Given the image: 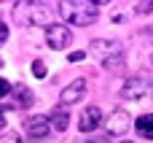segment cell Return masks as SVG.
<instances>
[{
	"instance_id": "603a6c76",
	"label": "cell",
	"mask_w": 153,
	"mask_h": 143,
	"mask_svg": "<svg viewBox=\"0 0 153 143\" xmlns=\"http://www.w3.org/2000/svg\"><path fill=\"white\" fill-rule=\"evenodd\" d=\"M0 68H3V59H0Z\"/></svg>"
},
{
	"instance_id": "9c48e42d",
	"label": "cell",
	"mask_w": 153,
	"mask_h": 143,
	"mask_svg": "<svg viewBox=\"0 0 153 143\" xmlns=\"http://www.w3.org/2000/svg\"><path fill=\"white\" fill-rule=\"evenodd\" d=\"M100 124H102V111H100V105H86L83 114H81V119H78V130H81V132H91V130H97Z\"/></svg>"
},
{
	"instance_id": "4fadbf2b",
	"label": "cell",
	"mask_w": 153,
	"mask_h": 143,
	"mask_svg": "<svg viewBox=\"0 0 153 143\" xmlns=\"http://www.w3.org/2000/svg\"><path fill=\"white\" fill-rule=\"evenodd\" d=\"M13 97H16V103H19L22 108H30V105H32V100H35V97H32V92H30L24 84L13 87Z\"/></svg>"
},
{
	"instance_id": "5bb4252c",
	"label": "cell",
	"mask_w": 153,
	"mask_h": 143,
	"mask_svg": "<svg viewBox=\"0 0 153 143\" xmlns=\"http://www.w3.org/2000/svg\"><path fill=\"white\" fill-rule=\"evenodd\" d=\"M32 76L35 78H46V62L43 59H35L32 62Z\"/></svg>"
},
{
	"instance_id": "ffe728a7",
	"label": "cell",
	"mask_w": 153,
	"mask_h": 143,
	"mask_svg": "<svg viewBox=\"0 0 153 143\" xmlns=\"http://www.w3.org/2000/svg\"><path fill=\"white\" fill-rule=\"evenodd\" d=\"M89 143H110V138H105V135H100V138H89Z\"/></svg>"
},
{
	"instance_id": "52a82bcc",
	"label": "cell",
	"mask_w": 153,
	"mask_h": 143,
	"mask_svg": "<svg viewBox=\"0 0 153 143\" xmlns=\"http://www.w3.org/2000/svg\"><path fill=\"white\" fill-rule=\"evenodd\" d=\"M54 11H59V5L54 8L51 3H30V19H32L35 24H46V30L54 24V22H51Z\"/></svg>"
},
{
	"instance_id": "7a4b0ae2",
	"label": "cell",
	"mask_w": 153,
	"mask_h": 143,
	"mask_svg": "<svg viewBox=\"0 0 153 143\" xmlns=\"http://www.w3.org/2000/svg\"><path fill=\"white\" fill-rule=\"evenodd\" d=\"M46 43H48V49H54V51H65V49L73 43V30H70L67 24H51V27L46 30Z\"/></svg>"
},
{
	"instance_id": "9a60e30c",
	"label": "cell",
	"mask_w": 153,
	"mask_h": 143,
	"mask_svg": "<svg viewBox=\"0 0 153 143\" xmlns=\"http://www.w3.org/2000/svg\"><path fill=\"white\" fill-rule=\"evenodd\" d=\"M0 143H22V138H19V132L8 130V132H3V135H0Z\"/></svg>"
},
{
	"instance_id": "6da1fadb",
	"label": "cell",
	"mask_w": 153,
	"mask_h": 143,
	"mask_svg": "<svg viewBox=\"0 0 153 143\" xmlns=\"http://www.w3.org/2000/svg\"><path fill=\"white\" fill-rule=\"evenodd\" d=\"M100 11H102V3L97 0H62L59 3V14L70 22V24H78V27H86V24H94L100 19Z\"/></svg>"
},
{
	"instance_id": "3957f363",
	"label": "cell",
	"mask_w": 153,
	"mask_h": 143,
	"mask_svg": "<svg viewBox=\"0 0 153 143\" xmlns=\"http://www.w3.org/2000/svg\"><path fill=\"white\" fill-rule=\"evenodd\" d=\"M148 92H151V81L145 76H132V78H126L121 84V97L124 100H140Z\"/></svg>"
},
{
	"instance_id": "44dd1931",
	"label": "cell",
	"mask_w": 153,
	"mask_h": 143,
	"mask_svg": "<svg viewBox=\"0 0 153 143\" xmlns=\"http://www.w3.org/2000/svg\"><path fill=\"white\" fill-rule=\"evenodd\" d=\"M3 124H5V119H3V111H0V130H3Z\"/></svg>"
},
{
	"instance_id": "5b68a950",
	"label": "cell",
	"mask_w": 153,
	"mask_h": 143,
	"mask_svg": "<svg viewBox=\"0 0 153 143\" xmlns=\"http://www.w3.org/2000/svg\"><path fill=\"white\" fill-rule=\"evenodd\" d=\"M24 130H27V135L32 138V141H43V138H48V132H51V122H48V116H27V122H24Z\"/></svg>"
},
{
	"instance_id": "e0dca14e",
	"label": "cell",
	"mask_w": 153,
	"mask_h": 143,
	"mask_svg": "<svg viewBox=\"0 0 153 143\" xmlns=\"http://www.w3.org/2000/svg\"><path fill=\"white\" fill-rule=\"evenodd\" d=\"M11 92H13V87H11L5 78H0V100H3V97H8Z\"/></svg>"
},
{
	"instance_id": "8992f818",
	"label": "cell",
	"mask_w": 153,
	"mask_h": 143,
	"mask_svg": "<svg viewBox=\"0 0 153 143\" xmlns=\"http://www.w3.org/2000/svg\"><path fill=\"white\" fill-rule=\"evenodd\" d=\"M105 127H108V135H126V132H129V127H132V119H129V114H126V111L116 108V111L108 116Z\"/></svg>"
},
{
	"instance_id": "277c9868",
	"label": "cell",
	"mask_w": 153,
	"mask_h": 143,
	"mask_svg": "<svg viewBox=\"0 0 153 143\" xmlns=\"http://www.w3.org/2000/svg\"><path fill=\"white\" fill-rule=\"evenodd\" d=\"M86 97V78H75L73 84H67L65 89H62V95H59V105H75L78 100H83Z\"/></svg>"
},
{
	"instance_id": "ac0fdd59",
	"label": "cell",
	"mask_w": 153,
	"mask_h": 143,
	"mask_svg": "<svg viewBox=\"0 0 153 143\" xmlns=\"http://www.w3.org/2000/svg\"><path fill=\"white\" fill-rule=\"evenodd\" d=\"M5 41H8V27H5V22L0 19V46H3Z\"/></svg>"
},
{
	"instance_id": "2e32d148",
	"label": "cell",
	"mask_w": 153,
	"mask_h": 143,
	"mask_svg": "<svg viewBox=\"0 0 153 143\" xmlns=\"http://www.w3.org/2000/svg\"><path fill=\"white\" fill-rule=\"evenodd\" d=\"M137 14H153V0H145V3H137L134 5Z\"/></svg>"
},
{
	"instance_id": "d6986e66",
	"label": "cell",
	"mask_w": 153,
	"mask_h": 143,
	"mask_svg": "<svg viewBox=\"0 0 153 143\" xmlns=\"http://www.w3.org/2000/svg\"><path fill=\"white\" fill-rule=\"evenodd\" d=\"M83 57H86L83 51H73V54H67V59H70V62H81Z\"/></svg>"
},
{
	"instance_id": "7402d4cb",
	"label": "cell",
	"mask_w": 153,
	"mask_h": 143,
	"mask_svg": "<svg viewBox=\"0 0 153 143\" xmlns=\"http://www.w3.org/2000/svg\"><path fill=\"white\" fill-rule=\"evenodd\" d=\"M121 143H132V141H121Z\"/></svg>"
},
{
	"instance_id": "7c38bea8",
	"label": "cell",
	"mask_w": 153,
	"mask_h": 143,
	"mask_svg": "<svg viewBox=\"0 0 153 143\" xmlns=\"http://www.w3.org/2000/svg\"><path fill=\"white\" fill-rule=\"evenodd\" d=\"M102 68H105L108 73H121V70L126 68V57H124V51H121V54H113V57H108V59H102Z\"/></svg>"
},
{
	"instance_id": "ba28073f",
	"label": "cell",
	"mask_w": 153,
	"mask_h": 143,
	"mask_svg": "<svg viewBox=\"0 0 153 143\" xmlns=\"http://www.w3.org/2000/svg\"><path fill=\"white\" fill-rule=\"evenodd\" d=\"M89 49H91L100 59H108V57H113V54H121V43L113 41V38H94V41L89 43Z\"/></svg>"
},
{
	"instance_id": "30bf717a",
	"label": "cell",
	"mask_w": 153,
	"mask_h": 143,
	"mask_svg": "<svg viewBox=\"0 0 153 143\" xmlns=\"http://www.w3.org/2000/svg\"><path fill=\"white\" fill-rule=\"evenodd\" d=\"M51 119V130H56V132H65L67 127H70V116H67V111H65V105H56L51 114H48Z\"/></svg>"
},
{
	"instance_id": "8fae6325",
	"label": "cell",
	"mask_w": 153,
	"mask_h": 143,
	"mask_svg": "<svg viewBox=\"0 0 153 143\" xmlns=\"http://www.w3.org/2000/svg\"><path fill=\"white\" fill-rule=\"evenodd\" d=\"M134 127H137V135H140V138L153 141V114H143V116H137Z\"/></svg>"
}]
</instances>
